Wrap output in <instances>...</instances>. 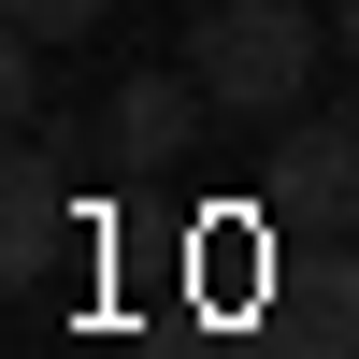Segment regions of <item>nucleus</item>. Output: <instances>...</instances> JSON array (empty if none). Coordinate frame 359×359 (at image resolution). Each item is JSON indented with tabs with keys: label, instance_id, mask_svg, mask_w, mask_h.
Listing matches in <instances>:
<instances>
[{
	"label": "nucleus",
	"instance_id": "f257e3e1",
	"mask_svg": "<svg viewBox=\"0 0 359 359\" xmlns=\"http://www.w3.org/2000/svg\"><path fill=\"white\" fill-rule=\"evenodd\" d=\"M187 43H201L187 72L216 86V115H302V86H316V43H331V29H316L302 0H216Z\"/></svg>",
	"mask_w": 359,
	"mask_h": 359
},
{
	"label": "nucleus",
	"instance_id": "f03ea898",
	"mask_svg": "<svg viewBox=\"0 0 359 359\" xmlns=\"http://www.w3.org/2000/svg\"><path fill=\"white\" fill-rule=\"evenodd\" d=\"M201 101H216L201 72H130V86L101 101V130H86V158H101V172H172V158L201 144Z\"/></svg>",
	"mask_w": 359,
	"mask_h": 359
},
{
	"label": "nucleus",
	"instance_id": "7ed1b4c3",
	"mask_svg": "<svg viewBox=\"0 0 359 359\" xmlns=\"http://www.w3.org/2000/svg\"><path fill=\"white\" fill-rule=\"evenodd\" d=\"M57 158H86V144H15V172H0V273L15 287H43L57 245H72V172Z\"/></svg>",
	"mask_w": 359,
	"mask_h": 359
},
{
	"label": "nucleus",
	"instance_id": "20e7f679",
	"mask_svg": "<svg viewBox=\"0 0 359 359\" xmlns=\"http://www.w3.org/2000/svg\"><path fill=\"white\" fill-rule=\"evenodd\" d=\"M273 187L287 201H359V86L331 115H273Z\"/></svg>",
	"mask_w": 359,
	"mask_h": 359
},
{
	"label": "nucleus",
	"instance_id": "39448f33",
	"mask_svg": "<svg viewBox=\"0 0 359 359\" xmlns=\"http://www.w3.org/2000/svg\"><path fill=\"white\" fill-rule=\"evenodd\" d=\"M0 15H15V43H86L115 0H0Z\"/></svg>",
	"mask_w": 359,
	"mask_h": 359
},
{
	"label": "nucleus",
	"instance_id": "423d86ee",
	"mask_svg": "<svg viewBox=\"0 0 359 359\" xmlns=\"http://www.w3.org/2000/svg\"><path fill=\"white\" fill-rule=\"evenodd\" d=\"M331 43H345V72H359V0H331Z\"/></svg>",
	"mask_w": 359,
	"mask_h": 359
}]
</instances>
